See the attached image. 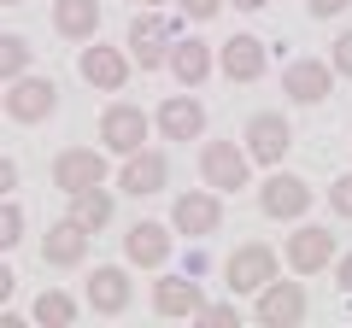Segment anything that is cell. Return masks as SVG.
Here are the masks:
<instances>
[{
	"label": "cell",
	"mask_w": 352,
	"mask_h": 328,
	"mask_svg": "<svg viewBox=\"0 0 352 328\" xmlns=\"http://www.w3.org/2000/svg\"><path fill=\"white\" fill-rule=\"evenodd\" d=\"M170 41H176V24L159 12V6H147V12L129 24V41H124V47H129V59H135L141 71H159V65L170 59Z\"/></svg>",
	"instance_id": "8"
},
{
	"label": "cell",
	"mask_w": 352,
	"mask_h": 328,
	"mask_svg": "<svg viewBox=\"0 0 352 328\" xmlns=\"http://www.w3.org/2000/svg\"><path fill=\"white\" fill-rule=\"evenodd\" d=\"M147 141H153V117L141 112L135 100H118V106H106V112H100V147L106 152L129 159V152L147 147Z\"/></svg>",
	"instance_id": "2"
},
{
	"label": "cell",
	"mask_w": 352,
	"mask_h": 328,
	"mask_svg": "<svg viewBox=\"0 0 352 328\" xmlns=\"http://www.w3.org/2000/svg\"><path fill=\"white\" fill-rule=\"evenodd\" d=\"M30 59H36V47H30L24 36H12V30H6V36H0V82L24 76V71H30Z\"/></svg>",
	"instance_id": "25"
},
{
	"label": "cell",
	"mask_w": 352,
	"mask_h": 328,
	"mask_svg": "<svg viewBox=\"0 0 352 328\" xmlns=\"http://www.w3.org/2000/svg\"><path fill=\"white\" fill-rule=\"evenodd\" d=\"M12 293H18V276L6 264H0V311H6V305H12Z\"/></svg>",
	"instance_id": "34"
},
{
	"label": "cell",
	"mask_w": 352,
	"mask_h": 328,
	"mask_svg": "<svg viewBox=\"0 0 352 328\" xmlns=\"http://www.w3.org/2000/svg\"><path fill=\"white\" fill-rule=\"evenodd\" d=\"M6 117H12V124H47L53 117V106H59V82H53V76H12V89H6Z\"/></svg>",
	"instance_id": "5"
},
{
	"label": "cell",
	"mask_w": 352,
	"mask_h": 328,
	"mask_svg": "<svg viewBox=\"0 0 352 328\" xmlns=\"http://www.w3.org/2000/svg\"><path fill=\"white\" fill-rule=\"evenodd\" d=\"M112 176V164H106V147H65L53 159V188L59 194H82V188H100Z\"/></svg>",
	"instance_id": "10"
},
{
	"label": "cell",
	"mask_w": 352,
	"mask_h": 328,
	"mask_svg": "<svg viewBox=\"0 0 352 328\" xmlns=\"http://www.w3.org/2000/svg\"><path fill=\"white\" fill-rule=\"evenodd\" d=\"M141 6H164V0H141Z\"/></svg>",
	"instance_id": "37"
},
{
	"label": "cell",
	"mask_w": 352,
	"mask_h": 328,
	"mask_svg": "<svg viewBox=\"0 0 352 328\" xmlns=\"http://www.w3.org/2000/svg\"><path fill=\"white\" fill-rule=\"evenodd\" d=\"M206 305V293H200V281L194 276H164V281H153V311L164 316V323H182V316H194Z\"/></svg>",
	"instance_id": "21"
},
{
	"label": "cell",
	"mask_w": 352,
	"mask_h": 328,
	"mask_svg": "<svg viewBox=\"0 0 352 328\" xmlns=\"http://www.w3.org/2000/svg\"><path fill=\"white\" fill-rule=\"evenodd\" d=\"M176 12H182V18H194V24H206V18H217V12H223V0H176Z\"/></svg>",
	"instance_id": "29"
},
{
	"label": "cell",
	"mask_w": 352,
	"mask_h": 328,
	"mask_svg": "<svg viewBox=\"0 0 352 328\" xmlns=\"http://www.w3.org/2000/svg\"><path fill=\"white\" fill-rule=\"evenodd\" d=\"M118 188L135 194V200H147V194L170 188V159H164L159 147H135L124 164H118Z\"/></svg>",
	"instance_id": "14"
},
{
	"label": "cell",
	"mask_w": 352,
	"mask_h": 328,
	"mask_svg": "<svg viewBox=\"0 0 352 328\" xmlns=\"http://www.w3.org/2000/svg\"><path fill=\"white\" fill-rule=\"evenodd\" d=\"M100 0H53V30H59L65 41H94V30H100Z\"/></svg>",
	"instance_id": "22"
},
{
	"label": "cell",
	"mask_w": 352,
	"mask_h": 328,
	"mask_svg": "<svg viewBox=\"0 0 352 328\" xmlns=\"http://www.w3.org/2000/svg\"><path fill=\"white\" fill-rule=\"evenodd\" d=\"M88 240H94V235H88L76 217H59V223L41 235V258H47L53 270H71V264H82V258H88Z\"/></svg>",
	"instance_id": "20"
},
{
	"label": "cell",
	"mask_w": 352,
	"mask_h": 328,
	"mask_svg": "<svg viewBox=\"0 0 352 328\" xmlns=\"http://www.w3.org/2000/svg\"><path fill=\"white\" fill-rule=\"evenodd\" d=\"M217 65H223L229 82H258V76L270 71V47H264L258 36H229L223 53H217Z\"/></svg>",
	"instance_id": "18"
},
{
	"label": "cell",
	"mask_w": 352,
	"mask_h": 328,
	"mask_svg": "<svg viewBox=\"0 0 352 328\" xmlns=\"http://www.w3.org/2000/svg\"><path fill=\"white\" fill-rule=\"evenodd\" d=\"M12 188H18V164L6 159V152H0V200H6V194H12Z\"/></svg>",
	"instance_id": "32"
},
{
	"label": "cell",
	"mask_w": 352,
	"mask_h": 328,
	"mask_svg": "<svg viewBox=\"0 0 352 328\" xmlns=\"http://www.w3.org/2000/svg\"><path fill=\"white\" fill-rule=\"evenodd\" d=\"M18 240H24V211L12 200H0V253H12Z\"/></svg>",
	"instance_id": "26"
},
{
	"label": "cell",
	"mask_w": 352,
	"mask_h": 328,
	"mask_svg": "<svg viewBox=\"0 0 352 328\" xmlns=\"http://www.w3.org/2000/svg\"><path fill=\"white\" fill-rule=\"evenodd\" d=\"M276 276H282V253H270L264 240H247V246H235V253H229V264H223L229 293H258L264 281H276Z\"/></svg>",
	"instance_id": "3"
},
{
	"label": "cell",
	"mask_w": 352,
	"mask_h": 328,
	"mask_svg": "<svg viewBox=\"0 0 352 328\" xmlns=\"http://www.w3.org/2000/svg\"><path fill=\"white\" fill-rule=\"evenodd\" d=\"M282 94H288L294 106H323L329 94H335V65L329 59H294L288 71H282Z\"/></svg>",
	"instance_id": "15"
},
{
	"label": "cell",
	"mask_w": 352,
	"mask_h": 328,
	"mask_svg": "<svg viewBox=\"0 0 352 328\" xmlns=\"http://www.w3.org/2000/svg\"><path fill=\"white\" fill-rule=\"evenodd\" d=\"M0 6H24V0H0Z\"/></svg>",
	"instance_id": "36"
},
{
	"label": "cell",
	"mask_w": 352,
	"mask_h": 328,
	"mask_svg": "<svg viewBox=\"0 0 352 328\" xmlns=\"http://www.w3.org/2000/svg\"><path fill=\"white\" fill-rule=\"evenodd\" d=\"M329 65H335V76H352V30L329 47Z\"/></svg>",
	"instance_id": "30"
},
{
	"label": "cell",
	"mask_w": 352,
	"mask_h": 328,
	"mask_svg": "<svg viewBox=\"0 0 352 328\" xmlns=\"http://www.w3.org/2000/svg\"><path fill=\"white\" fill-rule=\"evenodd\" d=\"M82 293H88V311H94V316H124L129 299H135V281H129L124 264H94Z\"/></svg>",
	"instance_id": "13"
},
{
	"label": "cell",
	"mask_w": 352,
	"mask_h": 328,
	"mask_svg": "<svg viewBox=\"0 0 352 328\" xmlns=\"http://www.w3.org/2000/svg\"><path fill=\"white\" fill-rule=\"evenodd\" d=\"M170 246H176V235L164 223H129V235H124V258L135 270H164Z\"/></svg>",
	"instance_id": "19"
},
{
	"label": "cell",
	"mask_w": 352,
	"mask_h": 328,
	"mask_svg": "<svg viewBox=\"0 0 352 328\" xmlns=\"http://www.w3.org/2000/svg\"><path fill=\"white\" fill-rule=\"evenodd\" d=\"M170 229L182 240H206L223 229V200H217V188H188L176 194V211H170Z\"/></svg>",
	"instance_id": "9"
},
{
	"label": "cell",
	"mask_w": 352,
	"mask_h": 328,
	"mask_svg": "<svg viewBox=\"0 0 352 328\" xmlns=\"http://www.w3.org/2000/svg\"><path fill=\"white\" fill-rule=\"evenodd\" d=\"M241 147H247V159H252V164L276 170V164L288 159V147H294L288 117H282V112H252V117H247V135H241Z\"/></svg>",
	"instance_id": "6"
},
{
	"label": "cell",
	"mask_w": 352,
	"mask_h": 328,
	"mask_svg": "<svg viewBox=\"0 0 352 328\" xmlns=\"http://www.w3.org/2000/svg\"><path fill=\"white\" fill-rule=\"evenodd\" d=\"M305 311H311V293H305V281H264L258 293H252V316H258L264 328H294L305 323Z\"/></svg>",
	"instance_id": "1"
},
{
	"label": "cell",
	"mask_w": 352,
	"mask_h": 328,
	"mask_svg": "<svg viewBox=\"0 0 352 328\" xmlns=\"http://www.w3.org/2000/svg\"><path fill=\"white\" fill-rule=\"evenodd\" d=\"M346 6H352V0H305V12H311V18H340Z\"/></svg>",
	"instance_id": "31"
},
{
	"label": "cell",
	"mask_w": 352,
	"mask_h": 328,
	"mask_svg": "<svg viewBox=\"0 0 352 328\" xmlns=\"http://www.w3.org/2000/svg\"><path fill=\"white\" fill-rule=\"evenodd\" d=\"M200 176H206V188H223V194L247 188V176H252L247 147H235V141H206L200 147Z\"/></svg>",
	"instance_id": "12"
},
{
	"label": "cell",
	"mask_w": 352,
	"mask_h": 328,
	"mask_svg": "<svg viewBox=\"0 0 352 328\" xmlns=\"http://www.w3.org/2000/svg\"><path fill=\"white\" fill-rule=\"evenodd\" d=\"M194 323H206V328H235L241 311H235V305H200V311H194Z\"/></svg>",
	"instance_id": "27"
},
{
	"label": "cell",
	"mask_w": 352,
	"mask_h": 328,
	"mask_svg": "<svg viewBox=\"0 0 352 328\" xmlns=\"http://www.w3.org/2000/svg\"><path fill=\"white\" fill-rule=\"evenodd\" d=\"M76 311H82V305H76L65 288H47V293H36V305H30V316H36L41 328H71V323H76Z\"/></svg>",
	"instance_id": "24"
},
{
	"label": "cell",
	"mask_w": 352,
	"mask_h": 328,
	"mask_svg": "<svg viewBox=\"0 0 352 328\" xmlns=\"http://www.w3.org/2000/svg\"><path fill=\"white\" fill-rule=\"evenodd\" d=\"M329 205H335V217H346V223H352V170L329 182Z\"/></svg>",
	"instance_id": "28"
},
{
	"label": "cell",
	"mask_w": 352,
	"mask_h": 328,
	"mask_svg": "<svg viewBox=\"0 0 352 328\" xmlns=\"http://www.w3.org/2000/svg\"><path fill=\"white\" fill-rule=\"evenodd\" d=\"M335 281H340V293L352 299V253H340V258H335Z\"/></svg>",
	"instance_id": "33"
},
{
	"label": "cell",
	"mask_w": 352,
	"mask_h": 328,
	"mask_svg": "<svg viewBox=\"0 0 352 328\" xmlns=\"http://www.w3.org/2000/svg\"><path fill=\"white\" fill-rule=\"evenodd\" d=\"M164 65H170V76L182 82V89H200L206 76L217 71V47H212V41H200V36H176Z\"/></svg>",
	"instance_id": "17"
},
{
	"label": "cell",
	"mask_w": 352,
	"mask_h": 328,
	"mask_svg": "<svg viewBox=\"0 0 352 328\" xmlns=\"http://www.w3.org/2000/svg\"><path fill=\"white\" fill-rule=\"evenodd\" d=\"M235 12H258V6H270V0H229Z\"/></svg>",
	"instance_id": "35"
},
{
	"label": "cell",
	"mask_w": 352,
	"mask_h": 328,
	"mask_svg": "<svg viewBox=\"0 0 352 328\" xmlns=\"http://www.w3.org/2000/svg\"><path fill=\"white\" fill-rule=\"evenodd\" d=\"M153 129H159V141H200L206 135V106L194 94H170L153 112Z\"/></svg>",
	"instance_id": "16"
},
{
	"label": "cell",
	"mask_w": 352,
	"mask_h": 328,
	"mask_svg": "<svg viewBox=\"0 0 352 328\" xmlns=\"http://www.w3.org/2000/svg\"><path fill=\"white\" fill-rule=\"evenodd\" d=\"M258 211L270 223H300L311 211V182L305 176H288V170H270V182L258 188Z\"/></svg>",
	"instance_id": "11"
},
{
	"label": "cell",
	"mask_w": 352,
	"mask_h": 328,
	"mask_svg": "<svg viewBox=\"0 0 352 328\" xmlns=\"http://www.w3.org/2000/svg\"><path fill=\"white\" fill-rule=\"evenodd\" d=\"M282 258H288L294 276H317V270H335L340 240L329 235V229H317V223H300V229L288 235V246H282Z\"/></svg>",
	"instance_id": "7"
},
{
	"label": "cell",
	"mask_w": 352,
	"mask_h": 328,
	"mask_svg": "<svg viewBox=\"0 0 352 328\" xmlns=\"http://www.w3.org/2000/svg\"><path fill=\"white\" fill-rule=\"evenodd\" d=\"M71 217L88 229V235H100V229H112V217H118V205H112V194H106V182L100 188H82V194H71Z\"/></svg>",
	"instance_id": "23"
},
{
	"label": "cell",
	"mask_w": 352,
	"mask_h": 328,
	"mask_svg": "<svg viewBox=\"0 0 352 328\" xmlns=\"http://www.w3.org/2000/svg\"><path fill=\"white\" fill-rule=\"evenodd\" d=\"M129 47H112V41H82V53H76V71H82L88 89H100V94H118L129 82Z\"/></svg>",
	"instance_id": "4"
}]
</instances>
